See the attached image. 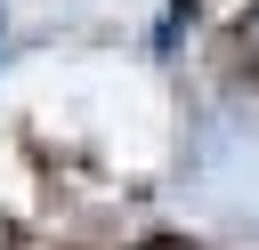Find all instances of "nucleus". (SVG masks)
<instances>
[{"mask_svg":"<svg viewBox=\"0 0 259 250\" xmlns=\"http://www.w3.org/2000/svg\"><path fill=\"white\" fill-rule=\"evenodd\" d=\"M235 40H243V56H251V65H259V8H251V16H243V32H235Z\"/></svg>","mask_w":259,"mask_h":250,"instance_id":"f257e3e1","label":"nucleus"}]
</instances>
